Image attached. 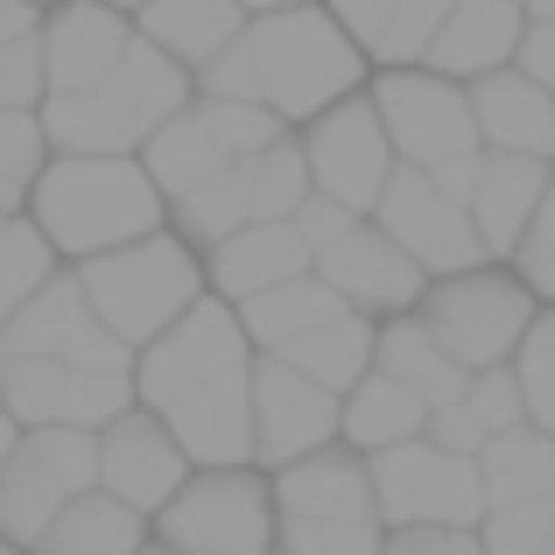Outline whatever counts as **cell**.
Wrapping results in <instances>:
<instances>
[{"mask_svg":"<svg viewBox=\"0 0 555 555\" xmlns=\"http://www.w3.org/2000/svg\"><path fill=\"white\" fill-rule=\"evenodd\" d=\"M274 548L288 555H379L387 520L379 514H274Z\"/></svg>","mask_w":555,"mask_h":555,"instance_id":"4dcf8cb0","label":"cell"},{"mask_svg":"<svg viewBox=\"0 0 555 555\" xmlns=\"http://www.w3.org/2000/svg\"><path fill=\"white\" fill-rule=\"evenodd\" d=\"M534 310H542V296L528 288V274H520L514 260H472V268L429 274V288H422V302H415V317L443 338V352L457 359L464 373L506 366L514 345L528 338Z\"/></svg>","mask_w":555,"mask_h":555,"instance_id":"5b68a950","label":"cell"},{"mask_svg":"<svg viewBox=\"0 0 555 555\" xmlns=\"http://www.w3.org/2000/svg\"><path fill=\"white\" fill-rule=\"evenodd\" d=\"M528 14H542V22H555V0H528Z\"/></svg>","mask_w":555,"mask_h":555,"instance_id":"f907efd6","label":"cell"},{"mask_svg":"<svg viewBox=\"0 0 555 555\" xmlns=\"http://www.w3.org/2000/svg\"><path fill=\"white\" fill-rule=\"evenodd\" d=\"M0 211H22V190H14L8 177H0Z\"/></svg>","mask_w":555,"mask_h":555,"instance_id":"7dc6e473","label":"cell"},{"mask_svg":"<svg viewBox=\"0 0 555 555\" xmlns=\"http://www.w3.org/2000/svg\"><path fill=\"white\" fill-rule=\"evenodd\" d=\"M520 8H528V0H520Z\"/></svg>","mask_w":555,"mask_h":555,"instance_id":"680465c9","label":"cell"},{"mask_svg":"<svg viewBox=\"0 0 555 555\" xmlns=\"http://www.w3.org/2000/svg\"><path fill=\"white\" fill-rule=\"evenodd\" d=\"M14 436H22V429H14V415H8V401H0V457H8V443H14Z\"/></svg>","mask_w":555,"mask_h":555,"instance_id":"bcb514c9","label":"cell"},{"mask_svg":"<svg viewBox=\"0 0 555 555\" xmlns=\"http://www.w3.org/2000/svg\"><path fill=\"white\" fill-rule=\"evenodd\" d=\"M338 415H345L338 387L310 379L282 352H254V464L260 472L302 457V450H324L338 436Z\"/></svg>","mask_w":555,"mask_h":555,"instance_id":"9a60e30c","label":"cell"},{"mask_svg":"<svg viewBox=\"0 0 555 555\" xmlns=\"http://www.w3.org/2000/svg\"><path fill=\"white\" fill-rule=\"evenodd\" d=\"M42 92H50V78H42V36L28 22L0 42V106H42Z\"/></svg>","mask_w":555,"mask_h":555,"instance_id":"74e56055","label":"cell"},{"mask_svg":"<svg viewBox=\"0 0 555 555\" xmlns=\"http://www.w3.org/2000/svg\"><path fill=\"white\" fill-rule=\"evenodd\" d=\"M296 141H302V163H310V190L352 204V211H373L379 183L393 177V141L379 127V106L366 85L331 99L324 113H310L296 127Z\"/></svg>","mask_w":555,"mask_h":555,"instance_id":"7c38bea8","label":"cell"},{"mask_svg":"<svg viewBox=\"0 0 555 555\" xmlns=\"http://www.w3.org/2000/svg\"><path fill=\"white\" fill-rule=\"evenodd\" d=\"M464 408H472V422L486 436H500V429H520L528 422V401H520V379L514 366H478L472 379H464V393H457Z\"/></svg>","mask_w":555,"mask_h":555,"instance_id":"8d00e7d4","label":"cell"},{"mask_svg":"<svg viewBox=\"0 0 555 555\" xmlns=\"http://www.w3.org/2000/svg\"><path fill=\"white\" fill-rule=\"evenodd\" d=\"M106 8H120V14H141V8H149V0H106Z\"/></svg>","mask_w":555,"mask_h":555,"instance_id":"816d5d0a","label":"cell"},{"mask_svg":"<svg viewBox=\"0 0 555 555\" xmlns=\"http://www.w3.org/2000/svg\"><path fill=\"white\" fill-rule=\"evenodd\" d=\"M514 64L528 70V78L555 85V22H542V14H528V28H520V42H514Z\"/></svg>","mask_w":555,"mask_h":555,"instance_id":"7bdbcfd3","label":"cell"},{"mask_svg":"<svg viewBox=\"0 0 555 555\" xmlns=\"http://www.w3.org/2000/svg\"><path fill=\"white\" fill-rule=\"evenodd\" d=\"M373 366L393 373L408 393H415V401H429V408L457 401L464 379H472L457 359L443 352V338H436L415 310H393V317H379V324H373Z\"/></svg>","mask_w":555,"mask_h":555,"instance_id":"d4e9b609","label":"cell"},{"mask_svg":"<svg viewBox=\"0 0 555 555\" xmlns=\"http://www.w3.org/2000/svg\"><path fill=\"white\" fill-rule=\"evenodd\" d=\"M0 8H14V0H0Z\"/></svg>","mask_w":555,"mask_h":555,"instance_id":"9f6ffc18","label":"cell"},{"mask_svg":"<svg viewBox=\"0 0 555 555\" xmlns=\"http://www.w3.org/2000/svg\"><path fill=\"white\" fill-rule=\"evenodd\" d=\"M246 14H268V8H296V0H240Z\"/></svg>","mask_w":555,"mask_h":555,"instance_id":"c3c4849f","label":"cell"},{"mask_svg":"<svg viewBox=\"0 0 555 555\" xmlns=\"http://www.w3.org/2000/svg\"><path fill=\"white\" fill-rule=\"evenodd\" d=\"M520 28H528V8H520V0H450V14L436 22L429 50H422V64L472 85L478 70L514 64Z\"/></svg>","mask_w":555,"mask_h":555,"instance_id":"603a6c76","label":"cell"},{"mask_svg":"<svg viewBox=\"0 0 555 555\" xmlns=\"http://www.w3.org/2000/svg\"><path fill=\"white\" fill-rule=\"evenodd\" d=\"M92 436H99V486H106L113 500L141 506V514H155V506L190 478L183 443L169 436V422L155 415V408H141V401H127L120 415L99 422Z\"/></svg>","mask_w":555,"mask_h":555,"instance_id":"e0dca14e","label":"cell"},{"mask_svg":"<svg viewBox=\"0 0 555 555\" xmlns=\"http://www.w3.org/2000/svg\"><path fill=\"white\" fill-rule=\"evenodd\" d=\"M514 268L528 274V288L542 302H555V169H548V190H542V204H534L528 232H520V246H514Z\"/></svg>","mask_w":555,"mask_h":555,"instance_id":"f35d334b","label":"cell"},{"mask_svg":"<svg viewBox=\"0 0 555 555\" xmlns=\"http://www.w3.org/2000/svg\"><path fill=\"white\" fill-rule=\"evenodd\" d=\"M268 492H274V514H379L373 457L352 450L345 436H331L324 450H302V457L274 464Z\"/></svg>","mask_w":555,"mask_h":555,"instance_id":"d6986e66","label":"cell"},{"mask_svg":"<svg viewBox=\"0 0 555 555\" xmlns=\"http://www.w3.org/2000/svg\"><path fill=\"white\" fill-rule=\"evenodd\" d=\"M197 92L218 99H260L282 127H302L310 113H324L331 99L359 92L373 78V56L324 0H296V8L246 14V28L190 70Z\"/></svg>","mask_w":555,"mask_h":555,"instance_id":"6da1fadb","label":"cell"},{"mask_svg":"<svg viewBox=\"0 0 555 555\" xmlns=\"http://www.w3.org/2000/svg\"><path fill=\"white\" fill-rule=\"evenodd\" d=\"M429 429V401H415V393L401 387L393 373H359L352 387H345V415H338V436L352 450H387V443H408V436Z\"/></svg>","mask_w":555,"mask_h":555,"instance_id":"83f0119b","label":"cell"},{"mask_svg":"<svg viewBox=\"0 0 555 555\" xmlns=\"http://www.w3.org/2000/svg\"><path fill=\"white\" fill-rule=\"evenodd\" d=\"M99 486V436L78 429V422H42V429H22L0 457V534L8 542H36L50 528V514L64 500Z\"/></svg>","mask_w":555,"mask_h":555,"instance_id":"9c48e42d","label":"cell"},{"mask_svg":"<svg viewBox=\"0 0 555 555\" xmlns=\"http://www.w3.org/2000/svg\"><path fill=\"white\" fill-rule=\"evenodd\" d=\"M450 14V0H393L387 22H379V36L366 42L373 64H422V50H429L436 22Z\"/></svg>","mask_w":555,"mask_h":555,"instance_id":"836d02e7","label":"cell"},{"mask_svg":"<svg viewBox=\"0 0 555 555\" xmlns=\"http://www.w3.org/2000/svg\"><path fill=\"white\" fill-rule=\"evenodd\" d=\"M149 534L177 555H274V492L260 464H190V478L149 514Z\"/></svg>","mask_w":555,"mask_h":555,"instance_id":"8992f818","label":"cell"},{"mask_svg":"<svg viewBox=\"0 0 555 555\" xmlns=\"http://www.w3.org/2000/svg\"><path fill=\"white\" fill-rule=\"evenodd\" d=\"M50 163V134H42V113L36 106H0V177L28 197L36 169Z\"/></svg>","mask_w":555,"mask_h":555,"instance_id":"d590c367","label":"cell"},{"mask_svg":"<svg viewBox=\"0 0 555 555\" xmlns=\"http://www.w3.org/2000/svg\"><path fill=\"white\" fill-rule=\"evenodd\" d=\"M70 268H78L99 324H106L113 338H127L134 352L204 296V254L177 225H155V232H141V240H127V246H106V254H92V260H70Z\"/></svg>","mask_w":555,"mask_h":555,"instance_id":"277c9868","label":"cell"},{"mask_svg":"<svg viewBox=\"0 0 555 555\" xmlns=\"http://www.w3.org/2000/svg\"><path fill=\"white\" fill-rule=\"evenodd\" d=\"M0 401H8L14 429H42V422L99 429L134 401V373L78 366V359H0Z\"/></svg>","mask_w":555,"mask_h":555,"instance_id":"5bb4252c","label":"cell"},{"mask_svg":"<svg viewBox=\"0 0 555 555\" xmlns=\"http://www.w3.org/2000/svg\"><path fill=\"white\" fill-rule=\"evenodd\" d=\"M373 500L387 528H415V520L478 528L486 520V478H478V457L443 450L429 436H408V443L373 450Z\"/></svg>","mask_w":555,"mask_h":555,"instance_id":"30bf717a","label":"cell"},{"mask_svg":"<svg viewBox=\"0 0 555 555\" xmlns=\"http://www.w3.org/2000/svg\"><path fill=\"white\" fill-rule=\"evenodd\" d=\"M324 8L338 14V22L352 28L359 42H373V36H379V22H387V8H393V0H324Z\"/></svg>","mask_w":555,"mask_h":555,"instance_id":"ee69618b","label":"cell"},{"mask_svg":"<svg viewBox=\"0 0 555 555\" xmlns=\"http://www.w3.org/2000/svg\"><path fill=\"white\" fill-rule=\"evenodd\" d=\"M28 8H36V14H42V8H56V0H28Z\"/></svg>","mask_w":555,"mask_h":555,"instance_id":"db71d44e","label":"cell"},{"mask_svg":"<svg viewBox=\"0 0 555 555\" xmlns=\"http://www.w3.org/2000/svg\"><path fill=\"white\" fill-rule=\"evenodd\" d=\"M302 268H310V240L296 232V218H254L218 246H204V288L225 302H246L254 288H274Z\"/></svg>","mask_w":555,"mask_h":555,"instance_id":"7402d4cb","label":"cell"},{"mask_svg":"<svg viewBox=\"0 0 555 555\" xmlns=\"http://www.w3.org/2000/svg\"><path fill=\"white\" fill-rule=\"evenodd\" d=\"M22 211L42 225L56 260H92L106 246H127L141 232L169 225V197L149 177V163L141 155H106V149H50Z\"/></svg>","mask_w":555,"mask_h":555,"instance_id":"7a4b0ae2","label":"cell"},{"mask_svg":"<svg viewBox=\"0 0 555 555\" xmlns=\"http://www.w3.org/2000/svg\"><path fill=\"white\" fill-rule=\"evenodd\" d=\"M464 92H472V120L486 149L548 155L555 163V92L542 78H528L520 64H500V70H478Z\"/></svg>","mask_w":555,"mask_h":555,"instance_id":"44dd1931","label":"cell"},{"mask_svg":"<svg viewBox=\"0 0 555 555\" xmlns=\"http://www.w3.org/2000/svg\"><path fill=\"white\" fill-rule=\"evenodd\" d=\"M379 127L393 141V163H415V169H443L457 155H478V120H472V92L464 78H443L429 64H373L366 78Z\"/></svg>","mask_w":555,"mask_h":555,"instance_id":"ba28073f","label":"cell"},{"mask_svg":"<svg viewBox=\"0 0 555 555\" xmlns=\"http://www.w3.org/2000/svg\"><path fill=\"white\" fill-rule=\"evenodd\" d=\"M379 555H486V534L457 520H415V528H387Z\"/></svg>","mask_w":555,"mask_h":555,"instance_id":"ab89813d","label":"cell"},{"mask_svg":"<svg viewBox=\"0 0 555 555\" xmlns=\"http://www.w3.org/2000/svg\"><path fill=\"white\" fill-rule=\"evenodd\" d=\"M274 134H288L260 99H218V92H190L149 141H141V163L163 183V197H183L190 183L218 177L225 163H240L246 149H268Z\"/></svg>","mask_w":555,"mask_h":555,"instance_id":"52a82bcc","label":"cell"},{"mask_svg":"<svg viewBox=\"0 0 555 555\" xmlns=\"http://www.w3.org/2000/svg\"><path fill=\"white\" fill-rule=\"evenodd\" d=\"M366 218L408 246V260H415L422 274H450V268H472V260H492L486 240H478V225H472V211L415 163H393V177L379 183Z\"/></svg>","mask_w":555,"mask_h":555,"instance_id":"4fadbf2b","label":"cell"},{"mask_svg":"<svg viewBox=\"0 0 555 555\" xmlns=\"http://www.w3.org/2000/svg\"><path fill=\"white\" fill-rule=\"evenodd\" d=\"M310 268L338 288L345 310H366V317H393V310H415L429 274L408 260V246L393 232H379L373 218H352L331 246H317Z\"/></svg>","mask_w":555,"mask_h":555,"instance_id":"2e32d148","label":"cell"},{"mask_svg":"<svg viewBox=\"0 0 555 555\" xmlns=\"http://www.w3.org/2000/svg\"><path fill=\"white\" fill-rule=\"evenodd\" d=\"M288 218H296V232L310 240V254H317V246H331L345 225H352V218H366V211H352V204H338V197H324V190H310V197H302Z\"/></svg>","mask_w":555,"mask_h":555,"instance_id":"60d3db41","label":"cell"},{"mask_svg":"<svg viewBox=\"0 0 555 555\" xmlns=\"http://www.w3.org/2000/svg\"><path fill=\"white\" fill-rule=\"evenodd\" d=\"M28 22H36V8H28V0H14V8H0V42H8L14 28H28Z\"/></svg>","mask_w":555,"mask_h":555,"instance_id":"f6af8a7d","label":"cell"},{"mask_svg":"<svg viewBox=\"0 0 555 555\" xmlns=\"http://www.w3.org/2000/svg\"><path fill=\"white\" fill-rule=\"evenodd\" d=\"M274 555H288V548H274Z\"/></svg>","mask_w":555,"mask_h":555,"instance_id":"6f0895ef","label":"cell"},{"mask_svg":"<svg viewBox=\"0 0 555 555\" xmlns=\"http://www.w3.org/2000/svg\"><path fill=\"white\" fill-rule=\"evenodd\" d=\"M429 443H443V450H464V457H478V450H486V429H478L472 422V408L464 401H443V408H429Z\"/></svg>","mask_w":555,"mask_h":555,"instance_id":"b9f144b4","label":"cell"},{"mask_svg":"<svg viewBox=\"0 0 555 555\" xmlns=\"http://www.w3.org/2000/svg\"><path fill=\"white\" fill-rule=\"evenodd\" d=\"M149 542V514L127 500H113L106 486L78 492L50 514V528L28 542V555H134Z\"/></svg>","mask_w":555,"mask_h":555,"instance_id":"cb8c5ba5","label":"cell"},{"mask_svg":"<svg viewBox=\"0 0 555 555\" xmlns=\"http://www.w3.org/2000/svg\"><path fill=\"white\" fill-rule=\"evenodd\" d=\"M548 92H555V85H548Z\"/></svg>","mask_w":555,"mask_h":555,"instance_id":"91938a15","label":"cell"},{"mask_svg":"<svg viewBox=\"0 0 555 555\" xmlns=\"http://www.w3.org/2000/svg\"><path fill=\"white\" fill-rule=\"evenodd\" d=\"M42 36V78L50 92H85L92 78H106L134 42V14L106 8V0H56L36 14Z\"/></svg>","mask_w":555,"mask_h":555,"instance_id":"ac0fdd59","label":"cell"},{"mask_svg":"<svg viewBox=\"0 0 555 555\" xmlns=\"http://www.w3.org/2000/svg\"><path fill=\"white\" fill-rule=\"evenodd\" d=\"M56 268H64V260H56V246L42 240L36 218H28V211H8V218H0V317H8L22 296H36Z\"/></svg>","mask_w":555,"mask_h":555,"instance_id":"1f68e13d","label":"cell"},{"mask_svg":"<svg viewBox=\"0 0 555 555\" xmlns=\"http://www.w3.org/2000/svg\"><path fill=\"white\" fill-rule=\"evenodd\" d=\"M555 528V500H528V506H486L478 534H486V555H542Z\"/></svg>","mask_w":555,"mask_h":555,"instance_id":"e575fe53","label":"cell"},{"mask_svg":"<svg viewBox=\"0 0 555 555\" xmlns=\"http://www.w3.org/2000/svg\"><path fill=\"white\" fill-rule=\"evenodd\" d=\"M548 155H514V149H478V177H472V197H464V211H472L478 240H486L492 260H514L520 232H528L534 204H542L548 190Z\"/></svg>","mask_w":555,"mask_h":555,"instance_id":"ffe728a7","label":"cell"},{"mask_svg":"<svg viewBox=\"0 0 555 555\" xmlns=\"http://www.w3.org/2000/svg\"><path fill=\"white\" fill-rule=\"evenodd\" d=\"M0 359H78V366H120L134 373V345L113 338L99 324L92 296H85L78 268H56L36 296H22L8 317H0Z\"/></svg>","mask_w":555,"mask_h":555,"instance_id":"8fae6325","label":"cell"},{"mask_svg":"<svg viewBox=\"0 0 555 555\" xmlns=\"http://www.w3.org/2000/svg\"><path fill=\"white\" fill-rule=\"evenodd\" d=\"M373 324L379 317L366 310H338V317H324V324H310L296 345H282V359H296L310 379H324V387H352L359 373H373Z\"/></svg>","mask_w":555,"mask_h":555,"instance_id":"f546056e","label":"cell"},{"mask_svg":"<svg viewBox=\"0 0 555 555\" xmlns=\"http://www.w3.org/2000/svg\"><path fill=\"white\" fill-rule=\"evenodd\" d=\"M542 555H555V528H548V548H542Z\"/></svg>","mask_w":555,"mask_h":555,"instance_id":"11a10c76","label":"cell"},{"mask_svg":"<svg viewBox=\"0 0 555 555\" xmlns=\"http://www.w3.org/2000/svg\"><path fill=\"white\" fill-rule=\"evenodd\" d=\"M134 28L155 42V50L177 56L183 70H197L246 28V8L240 0H149V8L134 14Z\"/></svg>","mask_w":555,"mask_h":555,"instance_id":"484cf974","label":"cell"},{"mask_svg":"<svg viewBox=\"0 0 555 555\" xmlns=\"http://www.w3.org/2000/svg\"><path fill=\"white\" fill-rule=\"evenodd\" d=\"M478 478H486V506L555 500V436L534 429V422L486 436V450H478Z\"/></svg>","mask_w":555,"mask_h":555,"instance_id":"f1b7e54d","label":"cell"},{"mask_svg":"<svg viewBox=\"0 0 555 555\" xmlns=\"http://www.w3.org/2000/svg\"><path fill=\"white\" fill-rule=\"evenodd\" d=\"M0 555H28V548H22V542H8V534H0Z\"/></svg>","mask_w":555,"mask_h":555,"instance_id":"f5cc1de1","label":"cell"},{"mask_svg":"<svg viewBox=\"0 0 555 555\" xmlns=\"http://www.w3.org/2000/svg\"><path fill=\"white\" fill-rule=\"evenodd\" d=\"M134 555H177V548H169V542H155V534H149V542H141Z\"/></svg>","mask_w":555,"mask_h":555,"instance_id":"681fc988","label":"cell"},{"mask_svg":"<svg viewBox=\"0 0 555 555\" xmlns=\"http://www.w3.org/2000/svg\"><path fill=\"white\" fill-rule=\"evenodd\" d=\"M514 379H520V401H528V422L555 436V302H542L528 324V338L514 345Z\"/></svg>","mask_w":555,"mask_h":555,"instance_id":"d6a6232c","label":"cell"},{"mask_svg":"<svg viewBox=\"0 0 555 555\" xmlns=\"http://www.w3.org/2000/svg\"><path fill=\"white\" fill-rule=\"evenodd\" d=\"M197 92V78L177 64L169 50H155L134 28L127 56L92 78L85 92H42V134L50 149H106V155H141V141Z\"/></svg>","mask_w":555,"mask_h":555,"instance_id":"3957f363","label":"cell"},{"mask_svg":"<svg viewBox=\"0 0 555 555\" xmlns=\"http://www.w3.org/2000/svg\"><path fill=\"white\" fill-rule=\"evenodd\" d=\"M232 310H240L254 352H282V345H296L310 324L338 317L345 302H338V288H331L317 268H302V274H288V282H274V288H254V296L232 302Z\"/></svg>","mask_w":555,"mask_h":555,"instance_id":"4316f807","label":"cell"}]
</instances>
